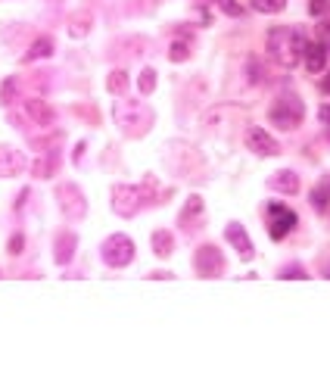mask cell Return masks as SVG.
I'll return each instance as SVG.
<instances>
[{"mask_svg": "<svg viewBox=\"0 0 330 374\" xmlns=\"http://www.w3.org/2000/svg\"><path fill=\"white\" fill-rule=\"evenodd\" d=\"M162 191L156 175H147L141 184H115L113 187V209L121 218H134L147 203H159Z\"/></svg>", "mask_w": 330, "mask_h": 374, "instance_id": "obj_1", "label": "cell"}, {"mask_svg": "<svg viewBox=\"0 0 330 374\" xmlns=\"http://www.w3.org/2000/svg\"><path fill=\"white\" fill-rule=\"evenodd\" d=\"M265 47H268V56L281 69H293L299 60H303L305 38L290 25H274L268 32V38H265Z\"/></svg>", "mask_w": 330, "mask_h": 374, "instance_id": "obj_2", "label": "cell"}, {"mask_svg": "<svg viewBox=\"0 0 330 374\" xmlns=\"http://www.w3.org/2000/svg\"><path fill=\"white\" fill-rule=\"evenodd\" d=\"M113 119L125 137H143L150 131V125H153V109L143 100H125V97H119L113 103Z\"/></svg>", "mask_w": 330, "mask_h": 374, "instance_id": "obj_3", "label": "cell"}, {"mask_svg": "<svg viewBox=\"0 0 330 374\" xmlns=\"http://www.w3.org/2000/svg\"><path fill=\"white\" fill-rule=\"evenodd\" d=\"M268 119H271V125H277L281 131H293V128H299L305 119V103L299 100L296 94H281L274 100V106H271Z\"/></svg>", "mask_w": 330, "mask_h": 374, "instance_id": "obj_4", "label": "cell"}, {"mask_svg": "<svg viewBox=\"0 0 330 374\" xmlns=\"http://www.w3.org/2000/svg\"><path fill=\"white\" fill-rule=\"evenodd\" d=\"M100 256L109 268H125L134 262V240L128 234H113V237L103 240Z\"/></svg>", "mask_w": 330, "mask_h": 374, "instance_id": "obj_5", "label": "cell"}, {"mask_svg": "<svg viewBox=\"0 0 330 374\" xmlns=\"http://www.w3.org/2000/svg\"><path fill=\"white\" fill-rule=\"evenodd\" d=\"M56 197H60V209L69 222H81V218L88 215V200L81 194V187L75 181H66L56 187Z\"/></svg>", "mask_w": 330, "mask_h": 374, "instance_id": "obj_6", "label": "cell"}, {"mask_svg": "<svg viewBox=\"0 0 330 374\" xmlns=\"http://www.w3.org/2000/svg\"><path fill=\"white\" fill-rule=\"evenodd\" d=\"M265 215H268L271 240H283L290 231H296V224H299V215L290 209V206H283V203H268Z\"/></svg>", "mask_w": 330, "mask_h": 374, "instance_id": "obj_7", "label": "cell"}, {"mask_svg": "<svg viewBox=\"0 0 330 374\" xmlns=\"http://www.w3.org/2000/svg\"><path fill=\"white\" fill-rule=\"evenodd\" d=\"M193 268L200 278H218V274H224V253L215 244H202L193 253Z\"/></svg>", "mask_w": 330, "mask_h": 374, "instance_id": "obj_8", "label": "cell"}, {"mask_svg": "<svg viewBox=\"0 0 330 374\" xmlns=\"http://www.w3.org/2000/svg\"><path fill=\"white\" fill-rule=\"evenodd\" d=\"M28 169V159L22 150L10 147V143H0V178H16Z\"/></svg>", "mask_w": 330, "mask_h": 374, "instance_id": "obj_9", "label": "cell"}, {"mask_svg": "<svg viewBox=\"0 0 330 374\" xmlns=\"http://www.w3.org/2000/svg\"><path fill=\"white\" fill-rule=\"evenodd\" d=\"M246 147H250L256 156H281V143H277L265 128L246 131Z\"/></svg>", "mask_w": 330, "mask_h": 374, "instance_id": "obj_10", "label": "cell"}, {"mask_svg": "<svg viewBox=\"0 0 330 374\" xmlns=\"http://www.w3.org/2000/svg\"><path fill=\"white\" fill-rule=\"evenodd\" d=\"M224 240H228V244L234 246L237 253H240V259H246V262L256 256V250H252V240H250V234H246V228H243V224L231 222L228 228H224Z\"/></svg>", "mask_w": 330, "mask_h": 374, "instance_id": "obj_11", "label": "cell"}, {"mask_svg": "<svg viewBox=\"0 0 330 374\" xmlns=\"http://www.w3.org/2000/svg\"><path fill=\"white\" fill-rule=\"evenodd\" d=\"M178 224H181L184 234H196L202 228V197H190L187 206L178 215Z\"/></svg>", "mask_w": 330, "mask_h": 374, "instance_id": "obj_12", "label": "cell"}, {"mask_svg": "<svg viewBox=\"0 0 330 374\" xmlns=\"http://www.w3.org/2000/svg\"><path fill=\"white\" fill-rule=\"evenodd\" d=\"M303 62H305V69H309L311 75L324 72V66H327V47H324V44H315V41H305Z\"/></svg>", "mask_w": 330, "mask_h": 374, "instance_id": "obj_13", "label": "cell"}, {"mask_svg": "<svg viewBox=\"0 0 330 374\" xmlns=\"http://www.w3.org/2000/svg\"><path fill=\"white\" fill-rule=\"evenodd\" d=\"M75 244H78L75 231H60V234H56V240H54V259H56V266H66V262H72Z\"/></svg>", "mask_w": 330, "mask_h": 374, "instance_id": "obj_14", "label": "cell"}, {"mask_svg": "<svg viewBox=\"0 0 330 374\" xmlns=\"http://www.w3.org/2000/svg\"><path fill=\"white\" fill-rule=\"evenodd\" d=\"M22 113L32 119V125H40V128H44V125H54V109L44 100H25L22 103Z\"/></svg>", "mask_w": 330, "mask_h": 374, "instance_id": "obj_15", "label": "cell"}, {"mask_svg": "<svg viewBox=\"0 0 330 374\" xmlns=\"http://www.w3.org/2000/svg\"><path fill=\"white\" fill-rule=\"evenodd\" d=\"M271 191H277V194H299V175L296 172H290V169H281V172H274L271 175Z\"/></svg>", "mask_w": 330, "mask_h": 374, "instance_id": "obj_16", "label": "cell"}, {"mask_svg": "<svg viewBox=\"0 0 330 374\" xmlns=\"http://www.w3.org/2000/svg\"><path fill=\"white\" fill-rule=\"evenodd\" d=\"M150 244H153V253H156V256L165 259V256H172V253H175V234L165 231V228H159V231H153Z\"/></svg>", "mask_w": 330, "mask_h": 374, "instance_id": "obj_17", "label": "cell"}, {"mask_svg": "<svg viewBox=\"0 0 330 374\" xmlns=\"http://www.w3.org/2000/svg\"><path fill=\"white\" fill-rule=\"evenodd\" d=\"M54 54V38L50 34H40V38H34L32 47H28V54L22 56L25 62H34V60H47V56Z\"/></svg>", "mask_w": 330, "mask_h": 374, "instance_id": "obj_18", "label": "cell"}, {"mask_svg": "<svg viewBox=\"0 0 330 374\" xmlns=\"http://www.w3.org/2000/svg\"><path fill=\"white\" fill-rule=\"evenodd\" d=\"M60 165V153L56 150H44V156L34 163V178H50Z\"/></svg>", "mask_w": 330, "mask_h": 374, "instance_id": "obj_19", "label": "cell"}, {"mask_svg": "<svg viewBox=\"0 0 330 374\" xmlns=\"http://www.w3.org/2000/svg\"><path fill=\"white\" fill-rule=\"evenodd\" d=\"M106 91L115 97H125V91H128V72L125 69H113L106 78Z\"/></svg>", "mask_w": 330, "mask_h": 374, "instance_id": "obj_20", "label": "cell"}, {"mask_svg": "<svg viewBox=\"0 0 330 374\" xmlns=\"http://www.w3.org/2000/svg\"><path fill=\"white\" fill-rule=\"evenodd\" d=\"M327 203H330V178H324L315 191H311V206H315L318 212H324L327 209Z\"/></svg>", "mask_w": 330, "mask_h": 374, "instance_id": "obj_21", "label": "cell"}, {"mask_svg": "<svg viewBox=\"0 0 330 374\" xmlns=\"http://www.w3.org/2000/svg\"><path fill=\"white\" fill-rule=\"evenodd\" d=\"M156 69H141V75H137V91H141V97H150L156 91Z\"/></svg>", "mask_w": 330, "mask_h": 374, "instance_id": "obj_22", "label": "cell"}, {"mask_svg": "<svg viewBox=\"0 0 330 374\" xmlns=\"http://www.w3.org/2000/svg\"><path fill=\"white\" fill-rule=\"evenodd\" d=\"M88 32H91V16L88 13H78L72 19V25H69V34H72V38H84Z\"/></svg>", "mask_w": 330, "mask_h": 374, "instance_id": "obj_23", "label": "cell"}, {"mask_svg": "<svg viewBox=\"0 0 330 374\" xmlns=\"http://www.w3.org/2000/svg\"><path fill=\"white\" fill-rule=\"evenodd\" d=\"M252 10H259V13L271 16V13H281L283 7H287V0H250Z\"/></svg>", "mask_w": 330, "mask_h": 374, "instance_id": "obj_24", "label": "cell"}, {"mask_svg": "<svg viewBox=\"0 0 330 374\" xmlns=\"http://www.w3.org/2000/svg\"><path fill=\"white\" fill-rule=\"evenodd\" d=\"M190 54H193V50H190L187 41H175L172 44V50H169V60L172 62H184V60H190Z\"/></svg>", "mask_w": 330, "mask_h": 374, "instance_id": "obj_25", "label": "cell"}, {"mask_svg": "<svg viewBox=\"0 0 330 374\" xmlns=\"http://www.w3.org/2000/svg\"><path fill=\"white\" fill-rule=\"evenodd\" d=\"M215 3H218V10H222L224 16H231V19H240L243 16V7L237 3V0H215Z\"/></svg>", "mask_w": 330, "mask_h": 374, "instance_id": "obj_26", "label": "cell"}, {"mask_svg": "<svg viewBox=\"0 0 330 374\" xmlns=\"http://www.w3.org/2000/svg\"><path fill=\"white\" fill-rule=\"evenodd\" d=\"M22 246H25V237H22V234H13V237H10V244H7L10 256H19Z\"/></svg>", "mask_w": 330, "mask_h": 374, "instance_id": "obj_27", "label": "cell"}, {"mask_svg": "<svg viewBox=\"0 0 330 374\" xmlns=\"http://www.w3.org/2000/svg\"><path fill=\"white\" fill-rule=\"evenodd\" d=\"M281 278H309V274H305L303 266H296V262H293V266H287V268L281 272Z\"/></svg>", "mask_w": 330, "mask_h": 374, "instance_id": "obj_28", "label": "cell"}, {"mask_svg": "<svg viewBox=\"0 0 330 374\" xmlns=\"http://www.w3.org/2000/svg\"><path fill=\"white\" fill-rule=\"evenodd\" d=\"M13 91H16V78H10V82L3 84V94H0L3 97V103H13Z\"/></svg>", "mask_w": 330, "mask_h": 374, "instance_id": "obj_29", "label": "cell"}, {"mask_svg": "<svg viewBox=\"0 0 330 374\" xmlns=\"http://www.w3.org/2000/svg\"><path fill=\"white\" fill-rule=\"evenodd\" d=\"M321 119H324V122H327V135H330V109H327V106L321 109Z\"/></svg>", "mask_w": 330, "mask_h": 374, "instance_id": "obj_30", "label": "cell"}, {"mask_svg": "<svg viewBox=\"0 0 330 374\" xmlns=\"http://www.w3.org/2000/svg\"><path fill=\"white\" fill-rule=\"evenodd\" d=\"M321 88H324V94H330V72L324 75V82H321Z\"/></svg>", "mask_w": 330, "mask_h": 374, "instance_id": "obj_31", "label": "cell"}, {"mask_svg": "<svg viewBox=\"0 0 330 374\" xmlns=\"http://www.w3.org/2000/svg\"><path fill=\"white\" fill-rule=\"evenodd\" d=\"M324 3H330V0H324Z\"/></svg>", "mask_w": 330, "mask_h": 374, "instance_id": "obj_32", "label": "cell"}]
</instances>
